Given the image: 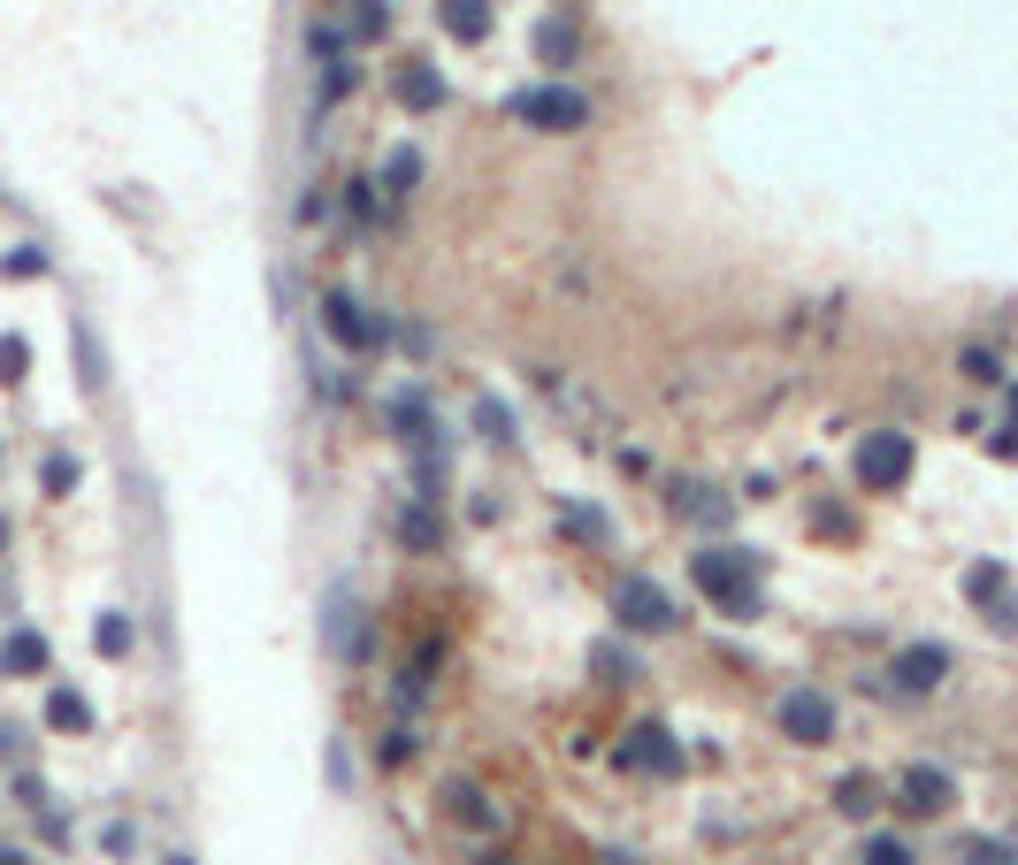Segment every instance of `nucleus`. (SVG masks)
Wrapping results in <instances>:
<instances>
[{
	"label": "nucleus",
	"mask_w": 1018,
	"mask_h": 865,
	"mask_svg": "<svg viewBox=\"0 0 1018 865\" xmlns=\"http://www.w3.org/2000/svg\"><path fill=\"white\" fill-rule=\"evenodd\" d=\"M697 590H704L720 613L751 621V613H758V559H751L743 544H712V551H697Z\"/></svg>",
	"instance_id": "f257e3e1"
},
{
	"label": "nucleus",
	"mask_w": 1018,
	"mask_h": 865,
	"mask_svg": "<svg viewBox=\"0 0 1018 865\" xmlns=\"http://www.w3.org/2000/svg\"><path fill=\"white\" fill-rule=\"evenodd\" d=\"M613 621L636 628V636H667V628H681V605H675L667 582H652V574H621V582H613Z\"/></svg>",
	"instance_id": "f03ea898"
},
{
	"label": "nucleus",
	"mask_w": 1018,
	"mask_h": 865,
	"mask_svg": "<svg viewBox=\"0 0 1018 865\" xmlns=\"http://www.w3.org/2000/svg\"><path fill=\"white\" fill-rule=\"evenodd\" d=\"M850 475H857V491H904L911 483V437L904 429H873L850 452Z\"/></svg>",
	"instance_id": "7ed1b4c3"
},
{
	"label": "nucleus",
	"mask_w": 1018,
	"mask_h": 865,
	"mask_svg": "<svg viewBox=\"0 0 1018 865\" xmlns=\"http://www.w3.org/2000/svg\"><path fill=\"white\" fill-rule=\"evenodd\" d=\"M513 123H528V131H590V100L574 85H528V92H513Z\"/></svg>",
	"instance_id": "20e7f679"
},
{
	"label": "nucleus",
	"mask_w": 1018,
	"mask_h": 865,
	"mask_svg": "<svg viewBox=\"0 0 1018 865\" xmlns=\"http://www.w3.org/2000/svg\"><path fill=\"white\" fill-rule=\"evenodd\" d=\"M322 330H330L344 352H375L383 338H391V330H383V322H375L352 292H322Z\"/></svg>",
	"instance_id": "39448f33"
},
{
	"label": "nucleus",
	"mask_w": 1018,
	"mask_h": 865,
	"mask_svg": "<svg viewBox=\"0 0 1018 865\" xmlns=\"http://www.w3.org/2000/svg\"><path fill=\"white\" fill-rule=\"evenodd\" d=\"M613 766H621V774H681V751H675L667 727H636V735L613 751Z\"/></svg>",
	"instance_id": "423d86ee"
},
{
	"label": "nucleus",
	"mask_w": 1018,
	"mask_h": 865,
	"mask_svg": "<svg viewBox=\"0 0 1018 865\" xmlns=\"http://www.w3.org/2000/svg\"><path fill=\"white\" fill-rule=\"evenodd\" d=\"M781 727H789V743H835V704L820 690H789L781 697Z\"/></svg>",
	"instance_id": "0eeeda50"
},
{
	"label": "nucleus",
	"mask_w": 1018,
	"mask_h": 865,
	"mask_svg": "<svg viewBox=\"0 0 1018 865\" xmlns=\"http://www.w3.org/2000/svg\"><path fill=\"white\" fill-rule=\"evenodd\" d=\"M445 812H452L468 835H499V828H506V804H499L491 789H475V781H445Z\"/></svg>",
	"instance_id": "6e6552de"
},
{
	"label": "nucleus",
	"mask_w": 1018,
	"mask_h": 865,
	"mask_svg": "<svg viewBox=\"0 0 1018 865\" xmlns=\"http://www.w3.org/2000/svg\"><path fill=\"white\" fill-rule=\"evenodd\" d=\"M942 675H950V652H942V644H904V652H896V667H888V682H896V690H911V697L934 690Z\"/></svg>",
	"instance_id": "1a4fd4ad"
},
{
	"label": "nucleus",
	"mask_w": 1018,
	"mask_h": 865,
	"mask_svg": "<svg viewBox=\"0 0 1018 865\" xmlns=\"http://www.w3.org/2000/svg\"><path fill=\"white\" fill-rule=\"evenodd\" d=\"M896 797H904V812H950V804H957V781H950L942 766H911V774L896 781Z\"/></svg>",
	"instance_id": "9d476101"
},
{
	"label": "nucleus",
	"mask_w": 1018,
	"mask_h": 865,
	"mask_svg": "<svg viewBox=\"0 0 1018 865\" xmlns=\"http://www.w3.org/2000/svg\"><path fill=\"white\" fill-rule=\"evenodd\" d=\"M352 621H368V613H352V590H330V621H322V636H330V652L338 659H368V628H352Z\"/></svg>",
	"instance_id": "9b49d317"
},
{
	"label": "nucleus",
	"mask_w": 1018,
	"mask_h": 865,
	"mask_svg": "<svg viewBox=\"0 0 1018 865\" xmlns=\"http://www.w3.org/2000/svg\"><path fill=\"white\" fill-rule=\"evenodd\" d=\"M391 429L406 437V445H429L437 429H429V398H422V383H406L398 398H391Z\"/></svg>",
	"instance_id": "f8f14e48"
},
{
	"label": "nucleus",
	"mask_w": 1018,
	"mask_h": 865,
	"mask_svg": "<svg viewBox=\"0 0 1018 865\" xmlns=\"http://www.w3.org/2000/svg\"><path fill=\"white\" fill-rule=\"evenodd\" d=\"M0 675H46V636L39 628H15L0 644Z\"/></svg>",
	"instance_id": "ddd939ff"
},
{
	"label": "nucleus",
	"mask_w": 1018,
	"mask_h": 865,
	"mask_svg": "<svg viewBox=\"0 0 1018 865\" xmlns=\"http://www.w3.org/2000/svg\"><path fill=\"white\" fill-rule=\"evenodd\" d=\"M46 720H54V727H69V735H85V727H92V704L69 690V682H54V690H46Z\"/></svg>",
	"instance_id": "4468645a"
},
{
	"label": "nucleus",
	"mask_w": 1018,
	"mask_h": 865,
	"mask_svg": "<svg viewBox=\"0 0 1018 865\" xmlns=\"http://www.w3.org/2000/svg\"><path fill=\"white\" fill-rule=\"evenodd\" d=\"M398 544H406V551H437V544H445V528H437V514H429V499L398 514Z\"/></svg>",
	"instance_id": "2eb2a0df"
},
{
	"label": "nucleus",
	"mask_w": 1018,
	"mask_h": 865,
	"mask_svg": "<svg viewBox=\"0 0 1018 865\" xmlns=\"http://www.w3.org/2000/svg\"><path fill=\"white\" fill-rule=\"evenodd\" d=\"M398 100H406V108H437V100H445V77H437L429 62H414V69L398 77Z\"/></svg>",
	"instance_id": "dca6fc26"
},
{
	"label": "nucleus",
	"mask_w": 1018,
	"mask_h": 865,
	"mask_svg": "<svg viewBox=\"0 0 1018 865\" xmlns=\"http://www.w3.org/2000/svg\"><path fill=\"white\" fill-rule=\"evenodd\" d=\"M414 184H422V154H414V146H398V154L383 162V191H391V199H406Z\"/></svg>",
	"instance_id": "f3484780"
},
{
	"label": "nucleus",
	"mask_w": 1018,
	"mask_h": 865,
	"mask_svg": "<svg viewBox=\"0 0 1018 865\" xmlns=\"http://www.w3.org/2000/svg\"><path fill=\"white\" fill-rule=\"evenodd\" d=\"M675 514H689V521H720L727 506H720V491H704V483H675Z\"/></svg>",
	"instance_id": "a211bd4d"
},
{
	"label": "nucleus",
	"mask_w": 1018,
	"mask_h": 865,
	"mask_svg": "<svg viewBox=\"0 0 1018 865\" xmlns=\"http://www.w3.org/2000/svg\"><path fill=\"white\" fill-rule=\"evenodd\" d=\"M92 644H100L108 659H123V652H131V613H100V628H92Z\"/></svg>",
	"instance_id": "6ab92c4d"
},
{
	"label": "nucleus",
	"mask_w": 1018,
	"mask_h": 865,
	"mask_svg": "<svg viewBox=\"0 0 1018 865\" xmlns=\"http://www.w3.org/2000/svg\"><path fill=\"white\" fill-rule=\"evenodd\" d=\"M445 31L452 39H483V0H445Z\"/></svg>",
	"instance_id": "aec40b11"
},
{
	"label": "nucleus",
	"mask_w": 1018,
	"mask_h": 865,
	"mask_svg": "<svg viewBox=\"0 0 1018 865\" xmlns=\"http://www.w3.org/2000/svg\"><path fill=\"white\" fill-rule=\"evenodd\" d=\"M536 54H551V62H574V23H559V15H551V23L536 31Z\"/></svg>",
	"instance_id": "412c9836"
},
{
	"label": "nucleus",
	"mask_w": 1018,
	"mask_h": 865,
	"mask_svg": "<svg viewBox=\"0 0 1018 865\" xmlns=\"http://www.w3.org/2000/svg\"><path fill=\"white\" fill-rule=\"evenodd\" d=\"M475 429H483L491 445H513V421H506V406H499V398H475Z\"/></svg>",
	"instance_id": "4be33fe9"
},
{
	"label": "nucleus",
	"mask_w": 1018,
	"mask_h": 865,
	"mask_svg": "<svg viewBox=\"0 0 1018 865\" xmlns=\"http://www.w3.org/2000/svg\"><path fill=\"white\" fill-rule=\"evenodd\" d=\"M957 368H965L973 383H1004V368H996V352H988V346H965V352H957Z\"/></svg>",
	"instance_id": "5701e85b"
},
{
	"label": "nucleus",
	"mask_w": 1018,
	"mask_h": 865,
	"mask_svg": "<svg viewBox=\"0 0 1018 865\" xmlns=\"http://www.w3.org/2000/svg\"><path fill=\"white\" fill-rule=\"evenodd\" d=\"M559 521H567V528H574L582 544H598V551H605V536H613L605 521H598V514H582V506H559Z\"/></svg>",
	"instance_id": "b1692460"
},
{
	"label": "nucleus",
	"mask_w": 1018,
	"mask_h": 865,
	"mask_svg": "<svg viewBox=\"0 0 1018 865\" xmlns=\"http://www.w3.org/2000/svg\"><path fill=\"white\" fill-rule=\"evenodd\" d=\"M0 276H15V284H23V276H46V253H39V245H15V253L0 261Z\"/></svg>",
	"instance_id": "393cba45"
},
{
	"label": "nucleus",
	"mask_w": 1018,
	"mask_h": 865,
	"mask_svg": "<svg viewBox=\"0 0 1018 865\" xmlns=\"http://www.w3.org/2000/svg\"><path fill=\"white\" fill-rule=\"evenodd\" d=\"M39 483H46V491H77V460H69V452H46Z\"/></svg>",
	"instance_id": "a878e982"
},
{
	"label": "nucleus",
	"mask_w": 1018,
	"mask_h": 865,
	"mask_svg": "<svg viewBox=\"0 0 1018 865\" xmlns=\"http://www.w3.org/2000/svg\"><path fill=\"white\" fill-rule=\"evenodd\" d=\"M352 31H360V39H383V31H391L383 0H352Z\"/></svg>",
	"instance_id": "bb28decb"
},
{
	"label": "nucleus",
	"mask_w": 1018,
	"mask_h": 865,
	"mask_svg": "<svg viewBox=\"0 0 1018 865\" xmlns=\"http://www.w3.org/2000/svg\"><path fill=\"white\" fill-rule=\"evenodd\" d=\"M865 865H919V858H911V843H896V835H873V843H865Z\"/></svg>",
	"instance_id": "cd10ccee"
},
{
	"label": "nucleus",
	"mask_w": 1018,
	"mask_h": 865,
	"mask_svg": "<svg viewBox=\"0 0 1018 865\" xmlns=\"http://www.w3.org/2000/svg\"><path fill=\"white\" fill-rule=\"evenodd\" d=\"M23 368H31V346L23 338H0V383H23Z\"/></svg>",
	"instance_id": "c85d7f7f"
},
{
	"label": "nucleus",
	"mask_w": 1018,
	"mask_h": 865,
	"mask_svg": "<svg viewBox=\"0 0 1018 865\" xmlns=\"http://www.w3.org/2000/svg\"><path fill=\"white\" fill-rule=\"evenodd\" d=\"M344 215H352V222H368V215H375V184H360V176H352V184H344Z\"/></svg>",
	"instance_id": "c756f323"
},
{
	"label": "nucleus",
	"mask_w": 1018,
	"mask_h": 865,
	"mask_svg": "<svg viewBox=\"0 0 1018 865\" xmlns=\"http://www.w3.org/2000/svg\"><path fill=\"white\" fill-rule=\"evenodd\" d=\"M835 812H873V781H843L835 789Z\"/></svg>",
	"instance_id": "7c9ffc66"
},
{
	"label": "nucleus",
	"mask_w": 1018,
	"mask_h": 865,
	"mask_svg": "<svg viewBox=\"0 0 1018 865\" xmlns=\"http://www.w3.org/2000/svg\"><path fill=\"white\" fill-rule=\"evenodd\" d=\"M965 590H973V598H981V605H988V598H996V590H1004V567H973V574H965Z\"/></svg>",
	"instance_id": "2f4dec72"
},
{
	"label": "nucleus",
	"mask_w": 1018,
	"mask_h": 865,
	"mask_svg": "<svg viewBox=\"0 0 1018 865\" xmlns=\"http://www.w3.org/2000/svg\"><path fill=\"white\" fill-rule=\"evenodd\" d=\"M406 758H414V727H391L383 735V766H406Z\"/></svg>",
	"instance_id": "473e14b6"
},
{
	"label": "nucleus",
	"mask_w": 1018,
	"mask_h": 865,
	"mask_svg": "<svg viewBox=\"0 0 1018 865\" xmlns=\"http://www.w3.org/2000/svg\"><path fill=\"white\" fill-rule=\"evenodd\" d=\"M965 865H1018V851H1004V843H965Z\"/></svg>",
	"instance_id": "72a5a7b5"
},
{
	"label": "nucleus",
	"mask_w": 1018,
	"mask_h": 865,
	"mask_svg": "<svg viewBox=\"0 0 1018 865\" xmlns=\"http://www.w3.org/2000/svg\"><path fill=\"white\" fill-rule=\"evenodd\" d=\"M100 851H108V858H131V828L108 820V828H100Z\"/></svg>",
	"instance_id": "f704fd0d"
},
{
	"label": "nucleus",
	"mask_w": 1018,
	"mask_h": 865,
	"mask_svg": "<svg viewBox=\"0 0 1018 865\" xmlns=\"http://www.w3.org/2000/svg\"><path fill=\"white\" fill-rule=\"evenodd\" d=\"M598 865H644V858H628V851H598Z\"/></svg>",
	"instance_id": "c9c22d12"
},
{
	"label": "nucleus",
	"mask_w": 1018,
	"mask_h": 865,
	"mask_svg": "<svg viewBox=\"0 0 1018 865\" xmlns=\"http://www.w3.org/2000/svg\"><path fill=\"white\" fill-rule=\"evenodd\" d=\"M468 865H513V858H506V851H475Z\"/></svg>",
	"instance_id": "e433bc0d"
},
{
	"label": "nucleus",
	"mask_w": 1018,
	"mask_h": 865,
	"mask_svg": "<svg viewBox=\"0 0 1018 865\" xmlns=\"http://www.w3.org/2000/svg\"><path fill=\"white\" fill-rule=\"evenodd\" d=\"M0 865H31V858H23V851H0Z\"/></svg>",
	"instance_id": "4c0bfd02"
},
{
	"label": "nucleus",
	"mask_w": 1018,
	"mask_h": 865,
	"mask_svg": "<svg viewBox=\"0 0 1018 865\" xmlns=\"http://www.w3.org/2000/svg\"><path fill=\"white\" fill-rule=\"evenodd\" d=\"M162 865H191V851H169V858H162Z\"/></svg>",
	"instance_id": "58836bf2"
},
{
	"label": "nucleus",
	"mask_w": 1018,
	"mask_h": 865,
	"mask_svg": "<svg viewBox=\"0 0 1018 865\" xmlns=\"http://www.w3.org/2000/svg\"><path fill=\"white\" fill-rule=\"evenodd\" d=\"M0 544H8V521H0Z\"/></svg>",
	"instance_id": "ea45409f"
}]
</instances>
